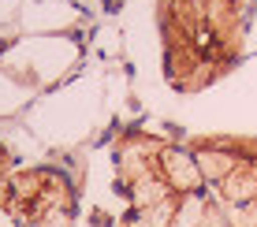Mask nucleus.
<instances>
[{
	"label": "nucleus",
	"instance_id": "nucleus-1",
	"mask_svg": "<svg viewBox=\"0 0 257 227\" xmlns=\"http://www.w3.org/2000/svg\"><path fill=\"white\" fill-rule=\"evenodd\" d=\"M123 212L116 227H179L209 197L187 142L153 130H123L112 145Z\"/></svg>",
	"mask_w": 257,
	"mask_h": 227
},
{
	"label": "nucleus",
	"instance_id": "nucleus-2",
	"mask_svg": "<svg viewBox=\"0 0 257 227\" xmlns=\"http://www.w3.org/2000/svg\"><path fill=\"white\" fill-rule=\"evenodd\" d=\"M253 0H157L164 75L179 93H198L231 75L246 52Z\"/></svg>",
	"mask_w": 257,
	"mask_h": 227
},
{
	"label": "nucleus",
	"instance_id": "nucleus-3",
	"mask_svg": "<svg viewBox=\"0 0 257 227\" xmlns=\"http://www.w3.org/2000/svg\"><path fill=\"white\" fill-rule=\"evenodd\" d=\"M227 227H257V134H198L187 142Z\"/></svg>",
	"mask_w": 257,
	"mask_h": 227
},
{
	"label": "nucleus",
	"instance_id": "nucleus-4",
	"mask_svg": "<svg viewBox=\"0 0 257 227\" xmlns=\"http://www.w3.org/2000/svg\"><path fill=\"white\" fill-rule=\"evenodd\" d=\"M0 216L15 227H71L78 216V194L64 168L34 164L15 168L4 190Z\"/></svg>",
	"mask_w": 257,
	"mask_h": 227
},
{
	"label": "nucleus",
	"instance_id": "nucleus-5",
	"mask_svg": "<svg viewBox=\"0 0 257 227\" xmlns=\"http://www.w3.org/2000/svg\"><path fill=\"white\" fill-rule=\"evenodd\" d=\"M12 153H8V145L0 142V205H4V190H8V179H12Z\"/></svg>",
	"mask_w": 257,
	"mask_h": 227
},
{
	"label": "nucleus",
	"instance_id": "nucleus-6",
	"mask_svg": "<svg viewBox=\"0 0 257 227\" xmlns=\"http://www.w3.org/2000/svg\"><path fill=\"white\" fill-rule=\"evenodd\" d=\"M0 227H15V223H12V220H4V216H0Z\"/></svg>",
	"mask_w": 257,
	"mask_h": 227
}]
</instances>
